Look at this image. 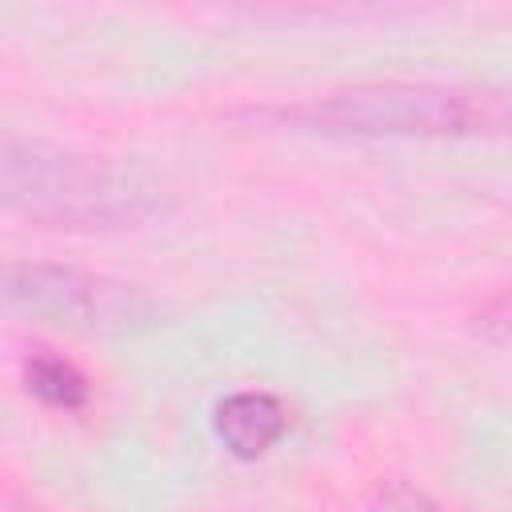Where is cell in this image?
<instances>
[{"mask_svg": "<svg viewBox=\"0 0 512 512\" xmlns=\"http://www.w3.org/2000/svg\"><path fill=\"white\" fill-rule=\"evenodd\" d=\"M168 196V184L136 160L92 156L16 136H8L0 148V200L12 216H24L40 228H132L160 216Z\"/></svg>", "mask_w": 512, "mask_h": 512, "instance_id": "cell-1", "label": "cell"}, {"mask_svg": "<svg viewBox=\"0 0 512 512\" xmlns=\"http://www.w3.org/2000/svg\"><path fill=\"white\" fill-rule=\"evenodd\" d=\"M284 120L328 136H468L496 132L512 104L496 92L456 84H356L284 112Z\"/></svg>", "mask_w": 512, "mask_h": 512, "instance_id": "cell-2", "label": "cell"}, {"mask_svg": "<svg viewBox=\"0 0 512 512\" xmlns=\"http://www.w3.org/2000/svg\"><path fill=\"white\" fill-rule=\"evenodd\" d=\"M0 292L8 312L72 332H128L156 316V300L136 284L60 264H8Z\"/></svg>", "mask_w": 512, "mask_h": 512, "instance_id": "cell-3", "label": "cell"}, {"mask_svg": "<svg viewBox=\"0 0 512 512\" xmlns=\"http://www.w3.org/2000/svg\"><path fill=\"white\" fill-rule=\"evenodd\" d=\"M288 428V416L276 396L268 392H232L216 408V436L236 456H260L268 452Z\"/></svg>", "mask_w": 512, "mask_h": 512, "instance_id": "cell-4", "label": "cell"}, {"mask_svg": "<svg viewBox=\"0 0 512 512\" xmlns=\"http://www.w3.org/2000/svg\"><path fill=\"white\" fill-rule=\"evenodd\" d=\"M24 380H28V392H36L52 408H80L88 400V380L68 360H60L52 352L28 356L24 360Z\"/></svg>", "mask_w": 512, "mask_h": 512, "instance_id": "cell-5", "label": "cell"}, {"mask_svg": "<svg viewBox=\"0 0 512 512\" xmlns=\"http://www.w3.org/2000/svg\"><path fill=\"white\" fill-rule=\"evenodd\" d=\"M368 512H444V508L432 496H424L420 488H412L404 480H388V484L376 488Z\"/></svg>", "mask_w": 512, "mask_h": 512, "instance_id": "cell-6", "label": "cell"}, {"mask_svg": "<svg viewBox=\"0 0 512 512\" xmlns=\"http://www.w3.org/2000/svg\"><path fill=\"white\" fill-rule=\"evenodd\" d=\"M476 332L496 344V348H512V288L496 292L480 312H476Z\"/></svg>", "mask_w": 512, "mask_h": 512, "instance_id": "cell-7", "label": "cell"}, {"mask_svg": "<svg viewBox=\"0 0 512 512\" xmlns=\"http://www.w3.org/2000/svg\"><path fill=\"white\" fill-rule=\"evenodd\" d=\"M8 512H44V508H36V504H8Z\"/></svg>", "mask_w": 512, "mask_h": 512, "instance_id": "cell-8", "label": "cell"}]
</instances>
